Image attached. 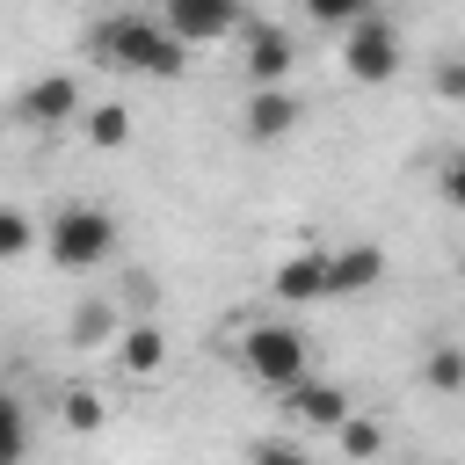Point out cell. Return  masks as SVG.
I'll return each mask as SVG.
<instances>
[{
  "mask_svg": "<svg viewBox=\"0 0 465 465\" xmlns=\"http://www.w3.org/2000/svg\"><path fill=\"white\" fill-rule=\"evenodd\" d=\"M87 51L116 73H145V80H182L189 65V44L160 22V15H138V7H109V22L87 36Z\"/></svg>",
  "mask_w": 465,
  "mask_h": 465,
  "instance_id": "cell-1",
  "label": "cell"
},
{
  "mask_svg": "<svg viewBox=\"0 0 465 465\" xmlns=\"http://www.w3.org/2000/svg\"><path fill=\"white\" fill-rule=\"evenodd\" d=\"M298 116H305L298 87H291V80H276V87H254V94H247V116H240V124H247V138H254V145H276V138H291V131H298Z\"/></svg>",
  "mask_w": 465,
  "mask_h": 465,
  "instance_id": "cell-8",
  "label": "cell"
},
{
  "mask_svg": "<svg viewBox=\"0 0 465 465\" xmlns=\"http://www.w3.org/2000/svg\"><path fill=\"white\" fill-rule=\"evenodd\" d=\"M102 7H124V0H102Z\"/></svg>",
  "mask_w": 465,
  "mask_h": 465,
  "instance_id": "cell-24",
  "label": "cell"
},
{
  "mask_svg": "<svg viewBox=\"0 0 465 465\" xmlns=\"http://www.w3.org/2000/svg\"><path fill=\"white\" fill-rule=\"evenodd\" d=\"M15 116H22L29 131H58V124H73V116H80V80H73V73H44V80H29L22 102H15Z\"/></svg>",
  "mask_w": 465,
  "mask_h": 465,
  "instance_id": "cell-5",
  "label": "cell"
},
{
  "mask_svg": "<svg viewBox=\"0 0 465 465\" xmlns=\"http://www.w3.org/2000/svg\"><path fill=\"white\" fill-rule=\"evenodd\" d=\"M436 189H443V203H450V211H465V153H450V160H443Z\"/></svg>",
  "mask_w": 465,
  "mask_h": 465,
  "instance_id": "cell-22",
  "label": "cell"
},
{
  "mask_svg": "<svg viewBox=\"0 0 465 465\" xmlns=\"http://www.w3.org/2000/svg\"><path fill=\"white\" fill-rule=\"evenodd\" d=\"M334 443H341L349 458H378V450H385V429L363 421V414H341V421H334Z\"/></svg>",
  "mask_w": 465,
  "mask_h": 465,
  "instance_id": "cell-15",
  "label": "cell"
},
{
  "mask_svg": "<svg viewBox=\"0 0 465 465\" xmlns=\"http://www.w3.org/2000/svg\"><path fill=\"white\" fill-rule=\"evenodd\" d=\"M458 269H465V262H458Z\"/></svg>",
  "mask_w": 465,
  "mask_h": 465,
  "instance_id": "cell-25",
  "label": "cell"
},
{
  "mask_svg": "<svg viewBox=\"0 0 465 465\" xmlns=\"http://www.w3.org/2000/svg\"><path fill=\"white\" fill-rule=\"evenodd\" d=\"M269 291H276L283 305H312V298H327V247H298V254H283L276 276H269Z\"/></svg>",
  "mask_w": 465,
  "mask_h": 465,
  "instance_id": "cell-10",
  "label": "cell"
},
{
  "mask_svg": "<svg viewBox=\"0 0 465 465\" xmlns=\"http://www.w3.org/2000/svg\"><path fill=\"white\" fill-rule=\"evenodd\" d=\"M247 458H298V443L291 436H262V443H247Z\"/></svg>",
  "mask_w": 465,
  "mask_h": 465,
  "instance_id": "cell-23",
  "label": "cell"
},
{
  "mask_svg": "<svg viewBox=\"0 0 465 465\" xmlns=\"http://www.w3.org/2000/svg\"><path fill=\"white\" fill-rule=\"evenodd\" d=\"M421 378H429V392H465V349L458 341H436L421 356Z\"/></svg>",
  "mask_w": 465,
  "mask_h": 465,
  "instance_id": "cell-14",
  "label": "cell"
},
{
  "mask_svg": "<svg viewBox=\"0 0 465 465\" xmlns=\"http://www.w3.org/2000/svg\"><path fill=\"white\" fill-rule=\"evenodd\" d=\"M44 247L58 269H102L116 254V218L102 203H58L51 225H44Z\"/></svg>",
  "mask_w": 465,
  "mask_h": 465,
  "instance_id": "cell-2",
  "label": "cell"
},
{
  "mask_svg": "<svg viewBox=\"0 0 465 465\" xmlns=\"http://www.w3.org/2000/svg\"><path fill=\"white\" fill-rule=\"evenodd\" d=\"M378 283H385V254L371 240H349V247L327 254V298H363Z\"/></svg>",
  "mask_w": 465,
  "mask_h": 465,
  "instance_id": "cell-9",
  "label": "cell"
},
{
  "mask_svg": "<svg viewBox=\"0 0 465 465\" xmlns=\"http://www.w3.org/2000/svg\"><path fill=\"white\" fill-rule=\"evenodd\" d=\"M22 450H29V421H22V400H7V392H0V465H7V458H22Z\"/></svg>",
  "mask_w": 465,
  "mask_h": 465,
  "instance_id": "cell-18",
  "label": "cell"
},
{
  "mask_svg": "<svg viewBox=\"0 0 465 465\" xmlns=\"http://www.w3.org/2000/svg\"><path fill=\"white\" fill-rule=\"evenodd\" d=\"M240 363H247V378H262L269 392H283L291 378H305V334L291 320H262V327L240 334Z\"/></svg>",
  "mask_w": 465,
  "mask_h": 465,
  "instance_id": "cell-4",
  "label": "cell"
},
{
  "mask_svg": "<svg viewBox=\"0 0 465 465\" xmlns=\"http://www.w3.org/2000/svg\"><path fill=\"white\" fill-rule=\"evenodd\" d=\"M102 334H116V312H109L102 298H87V305H80V320H73V341H80V349H94Z\"/></svg>",
  "mask_w": 465,
  "mask_h": 465,
  "instance_id": "cell-19",
  "label": "cell"
},
{
  "mask_svg": "<svg viewBox=\"0 0 465 465\" xmlns=\"http://www.w3.org/2000/svg\"><path fill=\"white\" fill-rule=\"evenodd\" d=\"M429 87H436L443 102H465V51H450V58H436V73H429Z\"/></svg>",
  "mask_w": 465,
  "mask_h": 465,
  "instance_id": "cell-21",
  "label": "cell"
},
{
  "mask_svg": "<svg viewBox=\"0 0 465 465\" xmlns=\"http://www.w3.org/2000/svg\"><path fill=\"white\" fill-rule=\"evenodd\" d=\"M80 116H87V145H102V153L131 145V109L124 102H102V109H80Z\"/></svg>",
  "mask_w": 465,
  "mask_h": 465,
  "instance_id": "cell-13",
  "label": "cell"
},
{
  "mask_svg": "<svg viewBox=\"0 0 465 465\" xmlns=\"http://www.w3.org/2000/svg\"><path fill=\"white\" fill-rule=\"evenodd\" d=\"M371 7H378V0H305V15H312L320 29H349V22L371 15Z\"/></svg>",
  "mask_w": 465,
  "mask_h": 465,
  "instance_id": "cell-20",
  "label": "cell"
},
{
  "mask_svg": "<svg viewBox=\"0 0 465 465\" xmlns=\"http://www.w3.org/2000/svg\"><path fill=\"white\" fill-rule=\"evenodd\" d=\"M291 36L276 29V22H240V65H247V80L254 87H276V80H291Z\"/></svg>",
  "mask_w": 465,
  "mask_h": 465,
  "instance_id": "cell-7",
  "label": "cell"
},
{
  "mask_svg": "<svg viewBox=\"0 0 465 465\" xmlns=\"http://www.w3.org/2000/svg\"><path fill=\"white\" fill-rule=\"evenodd\" d=\"M58 407H65V429H80V436H94V429H102V392H94V385H65V400H58Z\"/></svg>",
  "mask_w": 465,
  "mask_h": 465,
  "instance_id": "cell-16",
  "label": "cell"
},
{
  "mask_svg": "<svg viewBox=\"0 0 465 465\" xmlns=\"http://www.w3.org/2000/svg\"><path fill=\"white\" fill-rule=\"evenodd\" d=\"M160 22H167L182 44H218V36H232L247 15H240V0H167Z\"/></svg>",
  "mask_w": 465,
  "mask_h": 465,
  "instance_id": "cell-6",
  "label": "cell"
},
{
  "mask_svg": "<svg viewBox=\"0 0 465 465\" xmlns=\"http://www.w3.org/2000/svg\"><path fill=\"white\" fill-rule=\"evenodd\" d=\"M29 247H36V225H29V211L0 203V262H15V254H29Z\"/></svg>",
  "mask_w": 465,
  "mask_h": 465,
  "instance_id": "cell-17",
  "label": "cell"
},
{
  "mask_svg": "<svg viewBox=\"0 0 465 465\" xmlns=\"http://www.w3.org/2000/svg\"><path fill=\"white\" fill-rule=\"evenodd\" d=\"M283 407H291V414H298L305 429H334V421L349 414V392L305 371V378H291V385H283Z\"/></svg>",
  "mask_w": 465,
  "mask_h": 465,
  "instance_id": "cell-11",
  "label": "cell"
},
{
  "mask_svg": "<svg viewBox=\"0 0 465 465\" xmlns=\"http://www.w3.org/2000/svg\"><path fill=\"white\" fill-rule=\"evenodd\" d=\"M400 58H407V44H400V29L371 7V15H356L349 29H341V65H349V80H363V87H385L392 73H400Z\"/></svg>",
  "mask_w": 465,
  "mask_h": 465,
  "instance_id": "cell-3",
  "label": "cell"
},
{
  "mask_svg": "<svg viewBox=\"0 0 465 465\" xmlns=\"http://www.w3.org/2000/svg\"><path fill=\"white\" fill-rule=\"evenodd\" d=\"M160 363H167V334H160L153 320H138V327L116 334V371H124V378H153Z\"/></svg>",
  "mask_w": 465,
  "mask_h": 465,
  "instance_id": "cell-12",
  "label": "cell"
}]
</instances>
